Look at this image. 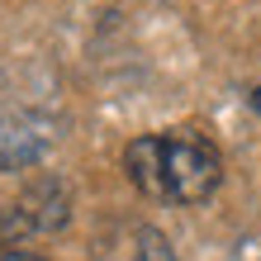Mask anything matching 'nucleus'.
<instances>
[{
	"mask_svg": "<svg viewBox=\"0 0 261 261\" xmlns=\"http://www.w3.org/2000/svg\"><path fill=\"white\" fill-rule=\"evenodd\" d=\"M252 110H256V114H261V86H256V90H252Z\"/></svg>",
	"mask_w": 261,
	"mask_h": 261,
	"instance_id": "6",
	"label": "nucleus"
},
{
	"mask_svg": "<svg viewBox=\"0 0 261 261\" xmlns=\"http://www.w3.org/2000/svg\"><path fill=\"white\" fill-rule=\"evenodd\" d=\"M53 119L43 114H5L0 119V171H24L53 147Z\"/></svg>",
	"mask_w": 261,
	"mask_h": 261,
	"instance_id": "3",
	"label": "nucleus"
},
{
	"mask_svg": "<svg viewBox=\"0 0 261 261\" xmlns=\"http://www.w3.org/2000/svg\"><path fill=\"white\" fill-rule=\"evenodd\" d=\"M0 261H43V256H34V252H5Z\"/></svg>",
	"mask_w": 261,
	"mask_h": 261,
	"instance_id": "5",
	"label": "nucleus"
},
{
	"mask_svg": "<svg viewBox=\"0 0 261 261\" xmlns=\"http://www.w3.org/2000/svg\"><path fill=\"white\" fill-rule=\"evenodd\" d=\"M138 261H176V256L162 242V233H152V228H147V233H138Z\"/></svg>",
	"mask_w": 261,
	"mask_h": 261,
	"instance_id": "4",
	"label": "nucleus"
},
{
	"mask_svg": "<svg viewBox=\"0 0 261 261\" xmlns=\"http://www.w3.org/2000/svg\"><path fill=\"white\" fill-rule=\"evenodd\" d=\"M124 171L143 195L166 199V204H199L219 190L223 157L209 138L190 128L171 133H143L124 147Z\"/></svg>",
	"mask_w": 261,
	"mask_h": 261,
	"instance_id": "1",
	"label": "nucleus"
},
{
	"mask_svg": "<svg viewBox=\"0 0 261 261\" xmlns=\"http://www.w3.org/2000/svg\"><path fill=\"white\" fill-rule=\"evenodd\" d=\"M57 223H67V190L53 186V180H38L19 204L0 209V242L10 247L14 238H24V233H48V228H57Z\"/></svg>",
	"mask_w": 261,
	"mask_h": 261,
	"instance_id": "2",
	"label": "nucleus"
}]
</instances>
